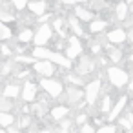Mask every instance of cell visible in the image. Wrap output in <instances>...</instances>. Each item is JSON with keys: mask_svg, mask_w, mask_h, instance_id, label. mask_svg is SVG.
Masks as SVG:
<instances>
[{"mask_svg": "<svg viewBox=\"0 0 133 133\" xmlns=\"http://www.w3.org/2000/svg\"><path fill=\"white\" fill-rule=\"evenodd\" d=\"M108 78H109V82H111L115 88H122V86L128 84V73H126L124 69L117 68V66H113V68L108 69Z\"/></svg>", "mask_w": 133, "mask_h": 133, "instance_id": "obj_1", "label": "cell"}, {"mask_svg": "<svg viewBox=\"0 0 133 133\" xmlns=\"http://www.w3.org/2000/svg\"><path fill=\"white\" fill-rule=\"evenodd\" d=\"M35 44L37 48H44V44H48L51 40V26L49 24H40L38 31L35 33Z\"/></svg>", "mask_w": 133, "mask_h": 133, "instance_id": "obj_2", "label": "cell"}, {"mask_svg": "<svg viewBox=\"0 0 133 133\" xmlns=\"http://www.w3.org/2000/svg\"><path fill=\"white\" fill-rule=\"evenodd\" d=\"M40 86H42V89H44L49 97H60V93H62V84H60L58 80L42 78V80H40Z\"/></svg>", "mask_w": 133, "mask_h": 133, "instance_id": "obj_3", "label": "cell"}, {"mask_svg": "<svg viewBox=\"0 0 133 133\" xmlns=\"http://www.w3.org/2000/svg\"><path fill=\"white\" fill-rule=\"evenodd\" d=\"M33 68H35V71H37L38 75H42L44 78H51V75L55 73V66H53L51 60H38Z\"/></svg>", "mask_w": 133, "mask_h": 133, "instance_id": "obj_4", "label": "cell"}, {"mask_svg": "<svg viewBox=\"0 0 133 133\" xmlns=\"http://www.w3.org/2000/svg\"><path fill=\"white\" fill-rule=\"evenodd\" d=\"M80 53H82V44H80V40H78L77 37H71V38H69V44H68V49H66V57H68L69 60H73V58H77Z\"/></svg>", "mask_w": 133, "mask_h": 133, "instance_id": "obj_5", "label": "cell"}, {"mask_svg": "<svg viewBox=\"0 0 133 133\" xmlns=\"http://www.w3.org/2000/svg\"><path fill=\"white\" fill-rule=\"evenodd\" d=\"M100 93V80H93L86 86V102L88 104H95L97 97Z\"/></svg>", "mask_w": 133, "mask_h": 133, "instance_id": "obj_6", "label": "cell"}, {"mask_svg": "<svg viewBox=\"0 0 133 133\" xmlns=\"http://www.w3.org/2000/svg\"><path fill=\"white\" fill-rule=\"evenodd\" d=\"M95 69V62L91 57H80V62L77 66V73L78 75H89Z\"/></svg>", "mask_w": 133, "mask_h": 133, "instance_id": "obj_7", "label": "cell"}, {"mask_svg": "<svg viewBox=\"0 0 133 133\" xmlns=\"http://www.w3.org/2000/svg\"><path fill=\"white\" fill-rule=\"evenodd\" d=\"M82 97H84V93H82L78 88H75V86H69V88L66 89V98H68L69 104H75V106L80 104Z\"/></svg>", "mask_w": 133, "mask_h": 133, "instance_id": "obj_8", "label": "cell"}, {"mask_svg": "<svg viewBox=\"0 0 133 133\" xmlns=\"http://www.w3.org/2000/svg\"><path fill=\"white\" fill-rule=\"evenodd\" d=\"M126 38H128V33H126L124 29H113V31L108 33V40H109V44H113V46L126 42Z\"/></svg>", "mask_w": 133, "mask_h": 133, "instance_id": "obj_9", "label": "cell"}, {"mask_svg": "<svg viewBox=\"0 0 133 133\" xmlns=\"http://www.w3.org/2000/svg\"><path fill=\"white\" fill-rule=\"evenodd\" d=\"M35 97H37V86L33 82H26L24 89H22V98L26 102H31V100H35Z\"/></svg>", "mask_w": 133, "mask_h": 133, "instance_id": "obj_10", "label": "cell"}, {"mask_svg": "<svg viewBox=\"0 0 133 133\" xmlns=\"http://www.w3.org/2000/svg\"><path fill=\"white\" fill-rule=\"evenodd\" d=\"M28 8H29V11L33 13V15H37V17H42L44 13H46V2L44 0H37V2H31L28 4Z\"/></svg>", "mask_w": 133, "mask_h": 133, "instance_id": "obj_11", "label": "cell"}, {"mask_svg": "<svg viewBox=\"0 0 133 133\" xmlns=\"http://www.w3.org/2000/svg\"><path fill=\"white\" fill-rule=\"evenodd\" d=\"M126 104H128V98L126 97H120L118 100H117V104L113 106V109L109 111V120H113V118H117L120 113H122V109L126 108Z\"/></svg>", "mask_w": 133, "mask_h": 133, "instance_id": "obj_12", "label": "cell"}, {"mask_svg": "<svg viewBox=\"0 0 133 133\" xmlns=\"http://www.w3.org/2000/svg\"><path fill=\"white\" fill-rule=\"evenodd\" d=\"M128 15H129V6H128V2L117 4V8H115V17H117V20H126Z\"/></svg>", "mask_w": 133, "mask_h": 133, "instance_id": "obj_13", "label": "cell"}, {"mask_svg": "<svg viewBox=\"0 0 133 133\" xmlns=\"http://www.w3.org/2000/svg\"><path fill=\"white\" fill-rule=\"evenodd\" d=\"M75 17L78 20H84V22H93V13L88 11V9H84V8H80V6L75 8Z\"/></svg>", "mask_w": 133, "mask_h": 133, "instance_id": "obj_14", "label": "cell"}, {"mask_svg": "<svg viewBox=\"0 0 133 133\" xmlns=\"http://www.w3.org/2000/svg\"><path fill=\"white\" fill-rule=\"evenodd\" d=\"M20 95V86H17V84H8L6 88H4V97L6 98H17Z\"/></svg>", "mask_w": 133, "mask_h": 133, "instance_id": "obj_15", "label": "cell"}, {"mask_svg": "<svg viewBox=\"0 0 133 133\" xmlns=\"http://www.w3.org/2000/svg\"><path fill=\"white\" fill-rule=\"evenodd\" d=\"M68 26L71 28V31H73L77 37H82V35H84V31H82V28H80V24H78V18H77V17H69V18H68Z\"/></svg>", "mask_w": 133, "mask_h": 133, "instance_id": "obj_16", "label": "cell"}, {"mask_svg": "<svg viewBox=\"0 0 133 133\" xmlns=\"http://www.w3.org/2000/svg\"><path fill=\"white\" fill-rule=\"evenodd\" d=\"M69 113V109L66 108V106H57V108H53L51 109V117L55 118V120H64V117Z\"/></svg>", "mask_w": 133, "mask_h": 133, "instance_id": "obj_17", "label": "cell"}, {"mask_svg": "<svg viewBox=\"0 0 133 133\" xmlns=\"http://www.w3.org/2000/svg\"><path fill=\"white\" fill-rule=\"evenodd\" d=\"M108 53H109L111 62H120V60H122V51H120V49H117L113 44H109V46H108Z\"/></svg>", "mask_w": 133, "mask_h": 133, "instance_id": "obj_18", "label": "cell"}, {"mask_svg": "<svg viewBox=\"0 0 133 133\" xmlns=\"http://www.w3.org/2000/svg\"><path fill=\"white\" fill-rule=\"evenodd\" d=\"M15 122V115L11 113H0V124H2L4 128H11Z\"/></svg>", "mask_w": 133, "mask_h": 133, "instance_id": "obj_19", "label": "cell"}, {"mask_svg": "<svg viewBox=\"0 0 133 133\" xmlns=\"http://www.w3.org/2000/svg\"><path fill=\"white\" fill-rule=\"evenodd\" d=\"M104 28H106V22H102V20H93L89 24V31L91 33H100V31H104Z\"/></svg>", "mask_w": 133, "mask_h": 133, "instance_id": "obj_20", "label": "cell"}, {"mask_svg": "<svg viewBox=\"0 0 133 133\" xmlns=\"http://www.w3.org/2000/svg\"><path fill=\"white\" fill-rule=\"evenodd\" d=\"M13 108H15V104H13L9 98H6V97H4L2 100H0V109H2V113H9Z\"/></svg>", "mask_w": 133, "mask_h": 133, "instance_id": "obj_21", "label": "cell"}, {"mask_svg": "<svg viewBox=\"0 0 133 133\" xmlns=\"http://www.w3.org/2000/svg\"><path fill=\"white\" fill-rule=\"evenodd\" d=\"M53 28L58 31V35H60V37H66V28H64V20H62V18L53 20Z\"/></svg>", "mask_w": 133, "mask_h": 133, "instance_id": "obj_22", "label": "cell"}, {"mask_svg": "<svg viewBox=\"0 0 133 133\" xmlns=\"http://www.w3.org/2000/svg\"><path fill=\"white\" fill-rule=\"evenodd\" d=\"M11 35H13V33H11V29H9L6 24L0 26V38H2L4 42H6V40H9V38H11Z\"/></svg>", "mask_w": 133, "mask_h": 133, "instance_id": "obj_23", "label": "cell"}, {"mask_svg": "<svg viewBox=\"0 0 133 133\" xmlns=\"http://www.w3.org/2000/svg\"><path fill=\"white\" fill-rule=\"evenodd\" d=\"M18 38H20V42H24V44H26V42H29L31 38H35V35H33V31L28 28V29H24V31L20 33V37H18Z\"/></svg>", "mask_w": 133, "mask_h": 133, "instance_id": "obj_24", "label": "cell"}, {"mask_svg": "<svg viewBox=\"0 0 133 133\" xmlns=\"http://www.w3.org/2000/svg\"><path fill=\"white\" fill-rule=\"evenodd\" d=\"M0 18H2V22H4V24H6V22L15 20V15H9V11H8V4H4V11L0 13Z\"/></svg>", "mask_w": 133, "mask_h": 133, "instance_id": "obj_25", "label": "cell"}, {"mask_svg": "<svg viewBox=\"0 0 133 133\" xmlns=\"http://www.w3.org/2000/svg\"><path fill=\"white\" fill-rule=\"evenodd\" d=\"M15 62H22V64H37L38 60L35 58V57H15Z\"/></svg>", "mask_w": 133, "mask_h": 133, "instance_id": "obj_26", "label": "cell"}, {"mask_svg": "<svg viewBox=\"0 0 133 133\" xmlns=\"http://www.w3.org/2000/svg\"><path fill=\"white\" fill-rule=\"evenodd\" d=\"M97 133H117V128H115L113 124H106V126L98 128V129H97Z\"/></svg>", "mask_w": 133, "mask_h": 133, "instance_id": "obj_27", "label": "cell"}, {"mask_svg": "<svg viewBox=\"0 0 133 133\" xmlns=\"http://www.w3.org/2000/svg\"><path fill=\"white\" fill-rule=\"evenodd\" d=\"M113 108H111V98H109V95H106L104 97V102H102V111H111Z\"/></svg>", "mask_w": 133, "mask_h": 133, "instance_id": "obj_28", "label": "cell"}, {"mask_svg": "<svg viewBox=\"0 0 133 133\" xmlns=\"http://www.w3.org/2000/svg\"><path fill=\"white\" fill-rule=\"evenodd\" d=\"M11 4H13L17 9H26V8H28V2H26V0H11Z\"/></svg>", "mask_w": 133, "mask_h": 133, "instance_id": "obj_29", "label": "cell"}, {"mask_svg": "<svg viewBox=\"0 0 133 133\" xmlns=\"http://www.w3.org/2000/svg\"><path fill=\"white\" fill-rule=\"evenodd\" d=\"M80 133H97V129L91 124H84V126H80Z\"/></svg>", "mask_w": 133, "mask_h": 133, "instance_id": "obj_30", "label": "cell"}, {"mask_svg": "<svg viewBox=\"0 0 133 133\" xmlns=\"http://www.w3.org/2000/svg\"><path fill=\"white\" fill-rule=\"evenodd\" d=\"M68 80H69L71 84H77V86H82V78H80V77H77V75H69V77H68Z\"/></svg>", "mask_w": 133, "mask_h": 133, "instance_id": "obj_31", "label": "cell"}, {"mask_svg": "<svg viewBox=\"0 0 133 133\" xmlns=\"http://www.w3.org/2000/svg\"><path fill=\"white\" fill-rule=\"evenodd\" d=\"M120 124H122L128 131H133V124H131V120H129V118H122V120H120Z\"/></svg>", "mask_w": 133, "mask_h": 133, "instance_id": "obj_32", "label": "cell"}, {"mask_svg": "<svg viewBox=\"0 0 133 133\" xmlns=\"http://www.w3.org/2000/svg\"><path fill=\"white\" fill-rule=\"evenodd\" d=\"M11 69H13V64H11V62H6V64H4V68H2V75H8Z\"/></svg>", "mask_w": 133, "mask_h": 133, "instance_id": "obj_33", "label": "cell"}, {"mask_svg": "<svg viewBox=\"0 0 133 133\" xmlns=\"http://www.w3.org/2000/svg\"><path fill=\"white\" fill-rule=\"evenodd\" d=\"M29 122H31V120H29V117H28V115H24V117L20 118V128H28V126H29Z\"/></svg>", "mask_w": 133, "mask_h": 133, "instance_id": "obj_34", "label": "cell"}, {"mask_svg": "<svg viewBox=\"0 0 133 133\" xmlns=\"http://www.w3.org/2000/svg\"><path fill=\"white\" fill-rule=\"evenodd\" d=\"M77 122H78V124H82V126H84V124H86V115H84V113H80V115H78V117H77Z\"/></svg>", "mask_w": 133, "mask_h": 133, "instance_id": "obj_35", "label": "cell"}, {"mask_svg": "<svg viewBox=\"0 0 133 133\" xmlns=\"http://www.w3.org/2000/svg\"><path fill=\"white\" fill-rule=\"evenodd\" d=\"M2 53H4V57H11V49L8 46H2Z\"/></svg>", "mask_w": 133, "mask_h": 133, "instance_id": "obj_36", "label": "cell"}, {"mask_svg": "<svg viewBox=\"0 0 133 133\" xmlns=\"http://www.w3.org/2000/svg\"><path fill=\"white\" fill-rule=\"evenodd\" d=\"M78 2V0H62V4H66V6H75Z\"/></svg>", "mask_w": 133, "mask_h": 133, "instance_id": "obj_37", "label": "cell"}, {"mask_svg": "<svg viewBox=\"0 0 133 133\" xmlns=\"http://www.w3.org/2000/svg\"><path fill=\"white\" fill-rule=\"evenodd\" d=\"M71 126V120H62V124H60V128H64V129H68Z\"/></svg>", "mask_w": 133, "mask_h": 133, "instance_id": "obj_38", "label": "cell"}, {"mask_svg": "<svg viewBox=\"0 0 133 133\" xmlns=\"http://www.w3.org/2000/svg\"><path fill=\"white\" fill-rule=\"evenodd\" d=\"M38 20H40L42 24H46V20H48V15H42V17H38Z\"/></svg>", "mask_w": 133, "mask_h": 133, "instance_id": "obj_39", "label": "cell"}, {"mask_svg": "<svg viewBox=\"0 0 133 133\" xmlns=\"http://www.w3.org/2000/svg\"><path fill=\"white\" fill-rule=\"evenodd\" d=\"M8 133H20V131H18V129H15V128L11 126V128H8Z\"/></svg>", "mask_w": 133, "mask_h": 133, "instance_id": "obj_40", "label": "cell"}, {"mask_svg": "<svg viewBox=\"0 0 133 133\" xmlns=\"http://www.w3.org/2000/svg\"><path fill=\"white\" fill-rule=\"evenodd\" d=\"M128 38H129V42H131V44H133V28H131V31H129V33H128Z\"/></svg>", "mask_w": 133, "mask_h": 133, "instance_id": "obj_41", "label": "cell"}, {"mask_svg": "<svg viewBox=\"0 0 133 133\" xmlns=\"http://www.w3.org/2000/svg\"><path fill=\"white\" fill-rule=\"evenodd\" d=\"M128 88H129V91H131V93H133V80H131V82H129V86H128Z\"/></svg>", "mask_w": 133, "mask_h": 133, "instance_id": "obj_42", "label": "cell"}, {"mask_svg": "<svg viewBox=\"0 0 133 133\" xmlns=\"http://www.w3.org/2000/svg\"><path fill=\"white\" fill-rule=\"evenodd\" d=\"M58 133H68V129H64V128H60V131Z\"/></svg>", "mask_w": 133, "mask_h": 133, "instance_id": "obj_43", "label": "cell"}, {"mask_svg": "<svg viewBox=\"0 0 133 133\" xmlns=\"http://www.w3.org/2000/svg\"><path fill=\"white\" fill-rule=\"evenodd\" d=\"M129 120H131V124H133V113H129V117H128Z\"/></svg>", "mask_w": 133, "mask_h": 133, "instance_id": "obj_44", "label": "cell"}, {"mask_svg": "<svg viewBox=\"0 0 133 133\" xmlns=\"http://www.w3.org/2000/svg\"><path fill=\"white\" fill-rule=\"evenodd\" d=\"M42 133H53V131H49V129H42Z\"/></svg>", "mask_w": 133, "mask_h": 133, "instance_id": "obj_45", "label": "cell"}, {"mask_svg": "<svg viewBox=\"0 0 133 133\" xmlns=\"http://www.w3.org/2000/svg\"><path fill=\"white\" fill-rule=\"evenodd\" d=\"M129 11H131V13H133V4H129Z\"/></svg>", "mask_w": 133, "mask_h": 133, "instance_id": "obj_46", "label": "cell"}, {"mask_svg": "<svg viewBox=\"0 0 133 133\" xmlns=\"http://www.w3.org/2000/svg\"><path fill=\"white\" fill-rule=\"evenodd\" d=\"M0 133H8V129H2V131H0Z\"/></svg>", "mask_w": 133, "mask_h": 133, "instance_id": "obj_47", "label": "cell"}, {"mask_svg": "<svg viewBox=\"0 0 133 133\" xmlns=\"http://www.w3.org/2000/svg\"><path fill=\"white\" fill-rule=\"evenodd\" d=\"M129 60H131V62H133V53H131V57H129Z\"/></svg>", "mask_w": 133, "mask_h": 133, "instance_id": "obj_48", "label": "cell"}, {"mask_svg": "<svg viewBox=\"0 0 133 133\" xmlns=\"http://www.w3.org/2000/svg\"><path fill=\"white\" fill-rule=\"evenodd\" d=\"M128 4H133V0H128Z\"/></svg>", "mask_w": 133, "mask_h": 133, "instance_id": "obj_49", "label": "cell"}, {"mask_svg": "<svg viewBox=\"0 0 133 133\" xmlns=\"http://www.w3.org/2000/svg\"><path fill=\"white\" fill-rule=\"evenodd\" d=\"M33 2H37V0H33Z\"/></svg>", "mask_w": 133, "mask_h": 133, "instance_id": "obj_50", "label": "cell"}]
</instances>
